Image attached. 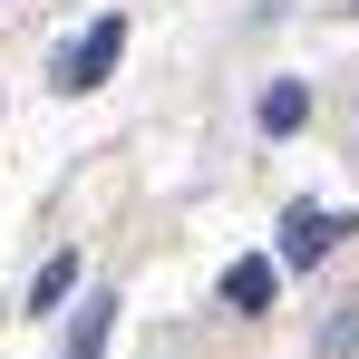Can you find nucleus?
<instances>
[{"label":"nucleus","mask_w":359,"mask_h":359,"mask_svg":"<svg viewBox=\"0 0 359 359\" xmlns=\"http://www.w3.org/2000/svg\"><path fill=\"white\" fill-rule=\"evenodd\" d=\"M68 292H78V252H49V262H39V282H29V311H59Z\"/></svg>","instance_id":"obj_6"},{"label":"nucleus","mask_w":359,"mask_h":359,"mask_svg":"<svg viewBox=\"0 0 359 359\" xmlns=\"http://www.w3.org/2000/svg\"><path fill=\"white\" fill-rule=\"evenodd\" d=\"M350 10H359V0H350Z\"/></svg>","instance_id":"obj_8"},{"label":"nucleus","mask_w":359,"mask_h":359,"mask_svg":"<svg viewBox=\"0 0 359 359\" xmlns=\"http://www.w3.org/2000/svg\"><path fill=\"white\" fill-rule=\"evenodd\" d=\"M117 59H126V20H97V29L59 59V88H68V97H78V88H107V68H117Z\"/></svg>","instance_id":"obj_1"},{"label":"nucleus","mask_w":359,"mask_h":359,"mask_svg":"<svg viewBox=\"0 0 359 359\" xmlns=\"http://www.w3.org/2000/svg\"><path fill=\"white\" fill-rule=\"evenodd\" d=\"M359 350V311H340V320H330V340H320V359H350Z\"/></svg>","instance_id":"obj_7"},{"label":"nucleus","mask_w":359,"mask_h":359,"mask_svg":"<svg viewBox=\"0 0 359 359\" xmlns=\"http://www.w3.org/2000/svg\"><path fill=\"white\" fill-rule=\"evenodd\" d=\"M252 117H262V136H292V126L311 117V88H301V78H282V88H262V107H252Z\"/></svg>","instance_id":"obj_5"},{"label":"nucleus","mask_w":359,"mask_h":359,"mask_svg":"<svg viewBox=\"0 0 359 359\" xmlns=\"http://www.w3.org/2000/svg\"><path fill=\"white\" fill-rule=\"evenodd\" d=\"M272 292H282V262H262V252H243L233 272H224V301L233 311H272Z\"/></svg>","instance_id":"obj_3"},{"label":"nucleus","mask_w":359,"mask_h":359,"mask_svg":"<svg viewBox=\"0 0 359 359\" xmlns=\"http://www.w3.org/2000/svg\"><path fill=\"white\" fill-rule=\"evenodd\" d=\"M350 233V214H320V204H292L282 214V262H320L330 243Z\"/></svg>","instance_id":"obj_2"},{"label":"nucleus","mask_w":359,"mask_h":359,"mask_svg":"<svg viewBox=\"0 0 359 359\" xmlns=\"http://www.w3.org/2000/svg\"><path fill=\"white\" fill-rule=\"evenodd\" d=\"M107 330H117V292H88V311H78V330H68L59 359H107Z\"/></svg>","instance_id":"obj_4"}]
</instances>
